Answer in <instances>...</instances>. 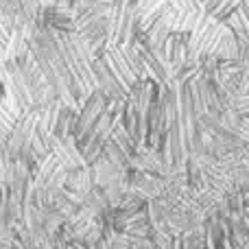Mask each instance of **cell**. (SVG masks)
Listing matches in <instances>:
<instances>
[{"label": "cell", "instance_id": "6da1fadb", "mask_svg": "<svg viewBox=\"0 0 249 249\" xmlns=\"http://www.w3.org/2000/svg\"><path fill=\"white\" fill-rule=\"evenodd\" d=\"M94 77L99 90L114 105H123L129 92L149 79L138 44H103L94 57Z\"/></svg>", "mask_w": 249, "mask_h": 249}, {"label": "cell", "instance_id": "7a4b0ae2", "mask_svg": "<svg viewBox=\"0 0 249 249\" xmlns=\"http://www.w3.org/2000/svg\"><path fill=\"white\" fill-rule=\"evenodd\" d=\"M26 42H29V51H31V55H33L35 64L42 70L44 79H46V83L51 86L57 101H59L64 107H70V109L81 107L72 72H70L68 64H66V57L59 48L55 31L42 29V26H33L31 33H26Z\"/></svg>", "mask_w": 249, "mask_h": 249}, {"label": "cell", "instance_id": "3957f363", "mask_svg": "<svg viewBox=\"0 0 249 249\" xmlns=\"http://www.w3.org/2000/svg\"><path fill=\"white\" fill-rule=\"evenodd\" d=\"M112 105L114 103L103 92L96 90L77 109V118L72 123V140L86 162H94L112 140V133L116 129Z\"/></svg>", "mask_w": 249, "mask_h": 249}, {"label": "cell", "instance_id": "277c9868", "mask_svg": "<svg viewBox=\"0 0 249 249\" xmlns=\"http://www.w3.org/2000/svg\"><path fill=\"white\" fill-rule=\"evenodd\" d=\"M55 35H57L61 53L66 57V64H68L70 72H72L74 86H77V92H79V101L83 105V101L92 92L99 90L96 77H94L96 51L79 31H55Z\"/></svg>", "mask_w": 249, "mask_h": 249}, {"label": "cell", "instance_id": "5b68a950", "mask_svg": "<svg viewBox=\"0 0 249 249\" xmlns=\"http://www.w3.org/2000/svg\"><path fill=\"white\" fill-rule=\"evenodd\" d=\"M160 90H162L160 83H155L153 79H146V81H140L129 92L127 101L123 103L121 124L133 140V144H142L144 140H149L151 118H153V109L155 103H158Z\"/></svg>", "mask_w": 249, "mask_h": 249}, {"label": "cell", "instance_id": "8992f818", "mask_svg": "<svg viewBox=\"0 0 249 249\" xmlns=\"http://www.w3.org/2000/svg\"><path fill=\"white\" fill-rule=\"evenodd\" d=\"M107 42L109 44H140V20L133 0H112L107 9Z\"/></svg>", "mask_w": 249, "mask_h": 249}, {"label": "cell", "instance_id": "52a82bcc", "mask_svg": "<svg viewBox=\"0 0 249 249\" xmlns=\"http://www.w3.org/2000/svg\"><path fill=\"white\" fill-rule=\"evenodd\" d=\"M199 4H201L203 9H206L208 13H212L214 18H219L223 11H228L230 4H232V0H199Z\"/></svg>", "mask_w": 249, "mask_h": 249}, {"label": "cell", "instance_id": "ba28073f", "mask_svg": "<svg viewBox=\"0 0 249 249\" xmlns=\"http://www.w3.org/2000/svg\"><path fill=\"white\" fill-rule=\"evenodd\" d=\"M37 7H59V9H70L77 7L79 0H35Z\"/></svg>", "mask_w": 249, "mask_h": 249}]
</instances>
